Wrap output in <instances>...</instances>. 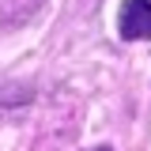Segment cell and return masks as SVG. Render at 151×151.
I'll use <instances>...</instances> for the list:
<instances>
[{
	"label": "cell",
	"instance_id": "cell-1",
	"mask_svg": "<svg viewBox=\"0 0 151 151\" xmlns=\"http://www.w3.org/2000/svg\"><path fill=\"white\" fill-rule=\"evenodd\" d=\"M117 38L121 42H151V0H121Z\"/></svg>",
	"mask_w": 151,
	"mask_h": 151
},
{
	"label": "cell",
	"instance_id": "cell-2",
	"mask_svg": "<svg viewBox=\"0 0 151 151\" xmlns=\"http://www.w3.org/2000/svg\"><path fill=\"white\" fill-rule=\"evenodd\" d=\"M83 151H113L110 144H94V147H83Z\"/></svg>",
	"mask_w": 151,
	"mask_h": 151
}]
</instances>
